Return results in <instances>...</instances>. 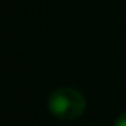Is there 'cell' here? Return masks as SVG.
Wrapping results in <instances>:
<instances>
[{"mask_svg":"<svg viewBox=\"0 0 126 126\" xmlns=\"http://www.w3.org/2000/svg\"><path fill=\"white\" fill-rule=\"evenodd\" d=\"M48 110L59 120L74 121L85 113L86 99L78 89L70 86L56 88L48 97Z\"/></svg>","mask_w":126,"mask_h":126,"instance_id":"6da1fadb","label":"cell"},{"mask_svg":"<svg viewBox=\"0 0 126 126\" xmlns=\"http://www.w3.org/2000/svg\"><path fill=\"white\" fill-rule=\"evenodd\" d=\"M113 126H126V112H121L113 121Z\"/></svg>","mask_w":126,"mask_h":126,"instance_id":"7a4b0ae2","label":"cell"}]
</instances>
